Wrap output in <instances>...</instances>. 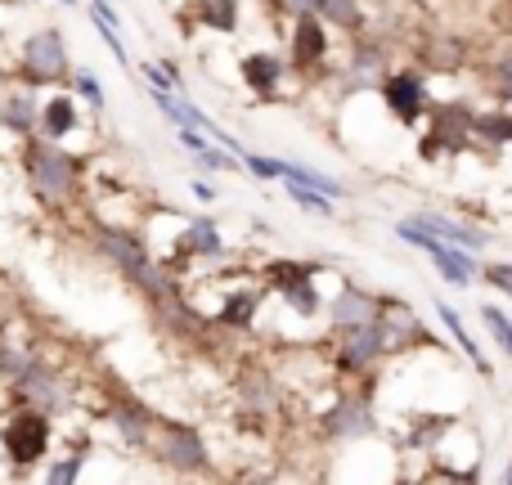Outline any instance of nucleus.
Here are the masks:
<instances>
[{
	"label": "nucleus",
	"instance_id": "7",
	"mask_svg": "<svg viewBox=\"0 0 512 485\" xmlns=\"http://www.w3.org/2000/svg\"><path fill=\"white\" fill-rule=\"evenodd\" d=\"M99 247H104L149 297H167V279H162V270L149 261V252H144L140 239H131V234H122V230H99Z\"/></svg>",
	"mask_w": 512,
	"mask_h": 485
},
{
	"label": "nucleus",
	"instance_id": "34",
	"mask_svg": "<svg viewBox=\"0 0 512 485\" xmlns=\"http://www.w3.org/2000/svg\"><path fill=\"white\" fill-rule=\"evenodd\" d=\"M72 90H77V95H81V99H86V104H90V108H104V90H99V81H95V77H90V72H86V68H81V72H77V77H72Z\"/></svg>",
	"mask_w": 512,
	"mask_h": 485
},
{
	"label": "nucleus",
	"instance_id": "1",
	"mask_svg": "<svg viewBox=\"0 0 512 485\" xmlns=\"http://www.w3.org/2000/svg\"><path fill=\"white\" fill-rule=\"evenodd\" d=\"M396 234H400V239H405L409 247L427 252V261H432L436 270H441V279L454 283V288H472V279H481V270H477V261H472L468 247H454V243L436 239V234H427L423 225H414V221H400Z\"/></svg>",
	"mask_w": 512,
	"mask_h": 485
},
{
	"label": "nucleus",
	"instance_id": "6",
	"mask_svg": "<svg viewBox=\"0 0 512 485\" xmlns=\"http://www.w3.org/2000/svg\"><path fill=\"white\" fill-rule=\"evenodd\" d=\"M18 68L32 86H50V81L68 77V45H63V32L59 27H41L23 41V54H18Z\"/></svg>",
	"mask_w": 512,
	"mask_h": 485
},
{
	"label": "nucleus",
	"instance_id": "17",
	"mask_svg": "<svg viewBox=\"0 0 512 485\" xmlns=\"http://www.w3.org/2000/svg\"><path fill=\"white\" fill-rule=\"evenodd\" d=\"M45 140H63V135L81 131V117H77V99L72 95H50L41 104V117H36Z\"/></svg>",
	"mask_w": 512,
	"mask_h": 485
},
{
	"label": "nucleus",
	"instance_id": "30",
	"mask_svg": "<svg viewBox=\"0 0 512 485\" xmlns=\"http://www.w3.org/2000/svg\"><path fill=\"white\" fill-rule=\"evenodd\" d=\"M95 32L104 36V45H108V50H113V59L122 63V68H131V54H126L122 36H117V23H108V18H99V14H95Z\"/></svg>",
	"mask_w": 512,
	"mask_h": 485
},
{
	"label": "nucleus",
	"instance_id": "14",
	"mask_svg": "<svg viewBox=\"0 0 512 485\" xmlns=\"http://www.w3.org/2000/svg\"><path fill=\"white\" fill-rule=\"evenodd\" d=\"M409 221L423 225L427 234H436V239H445L454 247H468V252H481V247L490 243L477 225H463V221H454V216H445V212H418V216H409Z\"/></svg>",
	"mask_w": 512,
	"mask_h": 485
},
{
	"label": "nucleus",
	"instance_id": "25",
	"mask_svg": "<svg viewBox=\"0 0 512 485\" xmlns=\"http://www.w3.org/2000/svg\"><path fill=\"white\" fill-rule=\"evenodd\" d=\"M472 135L486 144H512V113H477L472 117Z\"/></svg>",
	"mask_w": 512,
	"mask_h": 485
},
{
	"label": "nucleus",
	"instance_id": "37",
	"mask_svg": "<svg viewBox=\"0 0 512 485\" xmlns=\"http://www.w3.org/2000/svg\"><path fill=\"white\" fill-rule=\"evenodd\" d=\"M495 99H512V54L499 63V72H495Z\"/></svg>",
	"mask_w": 512,
	"mask_h": 485
},
{
	"label": "nucleus",
	"instance_id": "39",
	"mask_svg": "<svg viewBox=\"0 0 512 485\" xmlns=\"http://www.w3.org/2000/svg\"><path fill=\"white\" fill-rule=\"evenodd\" d=\"M292 14H319V0H283Z\"/></svg>",
	"mask_w": 512,
	"mask_h": 485
},
{
	"label": "nucleus",
	"instance_id": "38",
	"mask_svg": "<svg viewBox=\"0 0 512 485\" xmlns=\"http://www.w3.org/2000/svg\"><path fill=\"white\" fill-rule=\"evenodd\" d=\"M140 72H144V81H149V86H153V90L171 86V81H167V72H162V68H153V63H144V68H140Z\"/></svg>",
	"mask_w": 512,
	"mask_h": 485
},
{
	"label": "nucleus",
	"instance_id": "36",
	"mask_svg": "<svg viewBox=\"0 0 512 485\" xmlns=\"http://www.w3.org/2000/svg\"><path fill=\"white\" fill-rule=\"evenodd\" d=\"M176 140L185 144V149H194V153H203L207 144H216L212 135H203V131H194V126H176Z\"/></svg>",
	"mask_w": 512,
	"mask_h": 485
},
{
	"label": "nucleus",
	"instance_id": "11",
	"mask_svg": "<svg viewBox=\"0 0 512 485\" xmlns=\"http://www.w3.org/2000/svg\"><path fill=\"white\" fill-rule=\"evenodd\" d=\"M382 301L373 297V292L355 288V283H346L342 292H337L333 301H328V324H333V333H346V328H360L369 324L373 315H378Z\"/></svg>",
	"mask_w": 512,
	"mask_h": 485
},
{
	"label": "nucleus",
	"instance_id": "22",
	"mask_svg": "<svg viewBox=\"0 0 512 485\" xmlns=\"http://www.w3.org/2000/svg\"><path fill=\"white\" fill-rule=\"evenodd\" d=\"M256 310H261V288H239L221 301V324L230 328H252Z\"/></svg>",
	"mask_w": 512,
	"mask_h": 485
},
{
	"label": "nucleus",
	"instance_id": "5",
	"mask_svg": "<svg viewBox=\"0 0 512 485\" xmlns=\"http://www.w3.org/2000/svg\"><path fill=\"white\" fill-rule=\"evenodd\" d=\"M315 274H319V265H310V261H270L265 265V283H270L297 315H319V310H324Z\"/></svg>",
	"mask_w": 512,
	"mask_h": 485
},
{
	"label": "nucleus",
	"instance_id": "19",
	"mask_svg": "<svg viewBox=\"0 0 512 485\" xmlns=\"http://www.w3.org/2000/svg\"><path fill=\"white\" fill-rule=\"evenodd\" d=\"M180 18H189V23H198V27H212V32H239V0H194L189 5V14H180Z\"/></svg>",
	"mask_w": 512,
	"mask_h": 485
},
{
	"label": "nucleus",
	"instance_id": "9",
	"mask_svg": "<svg viewBox=\"0 0 512 485\" xmlns=\"http://www.w3.org/2000/svg\"><path fill=\"white\" fill-rule=\"evenodd\" d=\"M162 427V441H158V454L180 472H207L212 459H207V445L198 441L194 427L185 423H158Z\"/></svg>",
	"mask_w": 512,
	"mask_h": 485
},
{
	"label": "nucleus",
	"instance_id": "32",
	"mask_svg": "<svg viewBox=\"0 0 512 485\" xmlns=\"http://www.w3.org/2000/svg\"><path fill=\"white\" fill-rule=\"evenodd\" d=\"M243 162H248L252 176L261 180H279L283 176V158H265V153H243Z\"/></svg>",
	"mask_w": 512,
	"mask_h": 485
},
{
	"label": "nucleus",
	"instance_id": "23",
	"mask_svg": "<svg viewBox=\"0 0 512 485\" xmlns=\"http://www.w3.org/2000/svg\"><path fill=\"white\" fill-rule=\"evenodd\" d=\"M0 117H5L9 131L27 135V131H36V117H41V104H36V99L27 95V90H14V95H5V104H0Z\"/></svg>",
	"mask_w": 512,
	"mask_h": 485
},
{
	"label": "nucleus",
	"instance_id": "26",
	"mask_svg": "<svg viewBox=\"0 0 512 485\" xmlns=\"http://www.w3.org/2000/svg\"><path fill=\"white\" fill-rule=\"evenodd\" d=\"M288 185V198L301 207V212H315V216H337V203L328 194H319V189L310 185H297V180H283Z\"/></svg>",
	"mask_w": 512,
	"mask_h": 485
},
{
	"label": "nucleus",
	"instance_id": "41",
	"mask_svg": "<svg viewBox=\"0 0 512 485\" xmlns=\"http://www.w3.org/2000/svg\"><path fill=\"white\" fill-rule=\"evenodd\" d=\"M59 5H77V0H59Z\"/></svg>",
	"mask_w": 512,
	"mask_h": 485
},
{
	"label": "nucleus",
	"instance_id": "21",
	"mask_svg": "<svg viewBox=\"0 0 512 485\" xmlns=\"http://www.w3.org/2000/svg\"><path fill=\"white\" fill-rule=\"evenodd\" d=\"M180 252H185V261L189 256H225V239L207 216H198V221H189V230L180 234Z\"/></svg>",
	"mask_w": 512,
	"mask_h": 485
},
{
	"label": "nucleus",
	"instance_id": "16",
	"mask_svg": "<svg viewBox=\"0 0 512 485\" xmlns=\"http://www.w3.org/2000/svg\"><path fill=\"white\" fill-rule=\"evenodd\" d=\"M239 72H243V81H248L252 95L270 99L274 90H279V81H283V59L279 54H270V50H252V54H243L239 59Z\"/></svg>",
	"mask_w": 512,
	"mask_h": 485
},
{
	"label": "nucleus",
	"instance_id": "29",
	"mask_svg": "<svg viewBox=\"0 0 512 485\" xmlns=\"http://www.w3.org/2000/svg\"><path fill=\"white\" fill-rule=\"evenodd\" d=\"M481 324L490 328V337H495V342L504 346V355L512 360V319H508L504 310L495 306V301H486V306H481Z\"/></svg>",
	"mask_w": 512,
	"mask_h": 485
},
{
	"label": "nucleus",
	"instance_id": "12",
	"mask_svg": "<svg viewBox=\"0 0 512 485\" xmlns=\"http://www.w3.org/2000/svg\"><path fill=\"white\" fill-rule=\"evenodd\" d=\"M14 391L27 400V405H36V409H45V414H54L59 409V400H63V391H59V378H54L50 369H45L41 360H27L23 369H18V378H14Z\"/></svg>",
	"mask_w": 512,
	"mask_h": 485
},
{
	"label": "nucleus",
	"instance_id": "31",
	"mask_svg": "<svg viewBox=\"0 0 512 485\" xmlns=\"http://www.w3.org/2000/svg\"><path fill=\"white\" fill-rule=\"evenodd\" d=\"M81 468H86V454H77V450H72L68 459H63V463H54V468L45 472V477H50L54 485H68V481H77V477H81Z\"/></svg>",
	"mask_w": 512,
	"mask_h": 485
},
{
	"label": "nucleus",
	"instance_id": "28",
	"mask_svg": "<svg viewBox=\"0 0 512 485\" xmlns=\"http://www.w3.org/2000/svg\"><path fill=\"white\" fill-rule=\"evenodd\" d=\"M274 400H279V391H274V382L265 378V373H256V378H243V405H248V409L265 414V409H274Z\"/></svg>",
	"mask_w": 512,
	"mask_h": 485
},
{
	"label": "nucleus",
	"instance_id": "4",
	"mask_svg": "<svg viewBox=\"0 0 512 485\" xmlns=\"http://www.w3.org/2000/svg\"><path fill=\"white\" fill-rule=\"evenodd\" d=\"M472 104L463 99H445V104L432 108V131L423 135V158H441V153H463L477 135H472Z\"/></svg>",
	"mask_w": 512,
	"mask_h": 485
},
{
	"label": "nucleus",
	"instance_id": "8",
	"mask_svg": "<svg viewBox=\"0 0 512 485\" xmlns=\"http://www.w3.org/2000/svg\"><path fill=\"white\" fill-rule=\"evenodd\" d=\"M382 104H387V113L396 117L400 126H418L423 122V113H432L427 81L418 77V72H409V68L391 72V77L382 81Z\"/></svg>",
	"mask_w": 512,
	"mask_h": 485
},
{
	"label": "nucleus",
	"instance_id": "40",
	"mask_svg": "<svg viewBox=\"0 0 512 485\" xmlns=\"http://www.w3.org/2000/svg\"><path fill=\"white\" fill-rule=\"evenodd\" d=\"M499 481H504V485H512V468H504V472H499Z\"/></svg>",
	"mask_w": 512,
	"mask_h": 485
},
{
	"label": "nucleus",
	"instance_id": "20",
	"mask_svg": "<svg viewBox=\"0 0 512 485\" xmlns=\"http://www.w3.org/2000/svg\"><path fill=\"white\" fill-rule=\"evenodd\" d=\"M436 319H441V324L454 333V342H459V351L468 355L472 364H477V373H481V378H490V373H495V369H490V360H486V355H481V346H477V337L468 333V324H463V319H459V310H454L450 301H436Z\"/></svg>",
	"mask_w": 512,
	"mask_h": 485
},
{
	"label": "nucleus",
	"instance_id": "18",
	"mask_svg": "<svg viewBox=\"0 0 512 485\" xmlns=\"http://www.w3.org/2000/svg\"><path fill=\"white\" fill-rule=\"evenodd\" d=\"M113 427L122 432L126 445H149L158 418H153L149 409L140 405V400H117V405H113Z\"/></svg>",
	"mask_w": 512,
	"mask_h": 485
},
{
	"label": "nucleus",
	"instance_id": "27",
	"mask_svg": "<svg viewBox=\"0 0 512 485\" xmlns=\"http://www.w3.org/2000/svg\"><path fill=\"white\" fill-rule=\"evenodd\" d=\"M319 18L346 27V32H360V27H364V14H360V5H355V0H319Z\"/></svg>",
	"mask_w": 512,
	"mask_h": 485
},
{
	"label": "nucleus",
	"instance_id": "35",
	"mask_svg": "<svg viewBox=\"0 0 512 485\" xmlns=\"http://www.w3.org/2000/svg\"><path fill=\"white\" fill-rule=\"evenodd\" d=\"M481 279H486L490 288H499V292H508V297H512V261L486 265V270H481Z\"/></svg>",
	"mask_w": 512,
	"mask_h": 485
},
{
	"label": "nucleus",
	"instance_id": "15",
	"mask_svg": "<svg viewBox=\"0 0 512 485\" xmlns=\"http://www.w3.org/2000/svg\"><path fill=\"white\" fill-rule=\"evenodd\" d=\"M324 432L328 436H342V441H355V436H373L378 423H373V409L360 405V400H342L324 414Z\"/></svg>",
	"mask_w": 512,
	"mask_h": 485
},
{
	"label": "nucleus",
	"instance_id": "2",
	"mask_svg": "<svg viewBox=\"0 0 512 485\" xmlns=\"http://www.w3.org/2000/svg\"><path fill=\"white\" fill-rule=\"evenodd\" d=\"M23 162H27V176H32V185H36L41 198H72L77 176H81V167H77L72 153H63L54 140H45V144L32 140Z\"/></svg>",
	"mask_w": 512,
	"mask_h": 485
},
{
	"label": "nucleus",
	"instance_id": "10",
	"mask_svg": "<svg viewBox=\"0 0 512 485\" xmlns=\"http://www.w3.org/2000/svg\"><path fill=\"white\" fill-rule=\"evenodd\" d=\"M382 360V333H378V315L360 328H346L342 333V346H337V364L346 373H364Z\"/></svg>",
	"mask_w": 512,
	"mask_h": 485
},
{
	"label": "nucleus",
	"instance_id": "33",
	"mask_svg": "<svg viewBox=\"0 0 512 485\" xmlns=\"http://www.w3.org/2000/svg\"><path fill=\"white\" fill-rule=\"evenodd\" d=\"M198 167H203V171H239V162H234V149L221 153L216 144H207V149L198 153Z\"/></svg>",
	"mask_w": 512,
	"mask_h": 485
},
{
	"label": "nucleus",
	"instance_id": "3",
	"mask_svg": "<svg viewBox=\"0 0 512 485\" xmlns=\"http://www.w3.org/2000/svg\"><path fill=\"white\" fill-rule=\"evenodd\" d=\"M0 445H5V454L18 463V468L41 463L45 454H50V414L36 405L18 409V414L5 423V432H0Z\"/></svg>",
	"mask_w": 512,
	"mask_h": 485
},
{
	"label": "nucleus",
	"instance_id": "13",
	"mask_svg": "<svg viewBox=\"0 0 512 485\" xmlns=\"http://www.w3.org/2000/svg\"><path fill=\"white\" fill-rule=\"evenodd\" d=\"M328 54V27L319 23V14H292V63L310 68Z\"/></svg>",
	"mask_w": 512,
	"mask_h": 485
},
{
	"label": "nucleus",
	"instance_id": "24",
	"mask_svg": "<svg viewBox=\"0 0 512 485\" xmlns=\"http://www.w3.org/2000/svg\"><path fill=\"white\" fill-rule=\"evenodd\" d=\"M279 180H297V185H310V189H319V194H328V198H346V185H342V180L324 176V171L306 167V162H283V176H279Z\"/></svg>",
	"mask_w": 512,
	"mask_h": 485
}]
</instances>
